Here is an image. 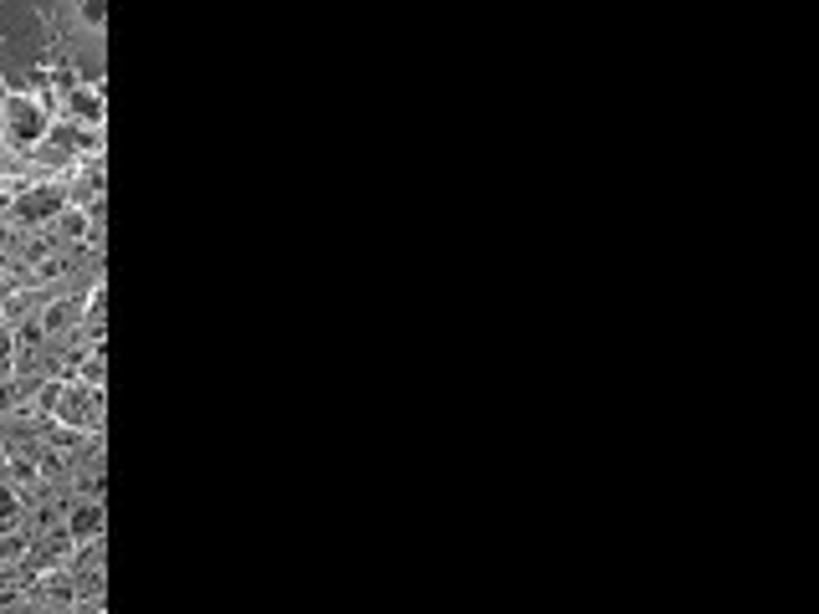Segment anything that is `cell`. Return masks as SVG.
Masks as SVG:
<instances>
[{"instance_id": "cell-7", "label": "cell", "mask_w": 819, "mask_h": 614, "mask_svg": "<svg viewBox=\"0 0 819 614\" xmlns=\"http://www.w3.org/2000/svg\"><path fill=\"white\" fill-rule=\"evenodd\" d=\"M0 461H6V446H0Z\"/></svg>"}, {"instance_id": "cell-1", "label": "cell", "mask_w": 819, "mask_h": 614, "mask_svg": "<svg viewBox=\"0 0 819 614\" xmlns=\"http://www.w3.org/2000/svg\"><path fill=\"white\" fill-rule=\"evenodd\" d=\"M6 128H11L16 144H36L41 128H47V118H41V108H36L31 98H11V103H6Z\"/></svg>"}, {"instance_id": "cell-3", "label": "cell", "mask_w": 819, "mask_h": 614, "mask_svg": "<svg viewBox=\"0 0 819 614\" xmlns=\"http://www.w3.org/2000/svg\"><path fill=\"white\" fill-rule=\"evenodd\" d=\"M67 528H72V538H93V533L103 528V507H98V502H88V507H77V512H72V522H67Z\"/></svg>"}, {"instance_id": "cell-2", "label": "cell", "mask_w": 819, "mask_h": 614, "mask_svg": "<svg viewBox=\"0 0 819 614\" xmlns=\"http://www.w3.org/2000/svg\"><path fill=\"white\" fill-rule=\"evenodd\" d=\"M57 210H62V190H52V185L26 190V195L16 200V215H21V221H52Z\"/></svg>"}, {"instance_id": "cell-5", "label": "cell", "mask_w": 819, "mask_h": 614, "mask_svg": "<svg viewBox=\"0 0 819 614\" xmlns=\"http://www.w3.org/2000/svg\"><path fill=\"white\" fill-rule=\"evenodd\" d=\"M72 113L88 118V123H98V118H103V98H98V93H82V87H77V93H72Z\"/></svg>"}, {"instance_id": "cell-4", "label": "cell", "mask_w": 819, "mask_h": 614, "mask_svg": "<svg viewBox=\"0 0 819 614\" xmlns=\"http://www.w3.org/2000/svg\"><path fill=\"white\" fill-rule=\"evenodd\" d=\"M16 522H21V492L11 481H0V533H11Z\"/></svg>"}, {"instance_id": "cell-6", "label": "cell", "mask_w": 819, "mask_h": 614, "mask_svg": "<svg viewBox=\"0 0 819 614\" xmlns=\"http://www.w3.org/2000/svg\"><path fill=\"white\" fill-rule=\"evenodd\" d=\"M11 364H16V333H11V328H0V379L11 374Z\"/></svg>"}]
</instances>
